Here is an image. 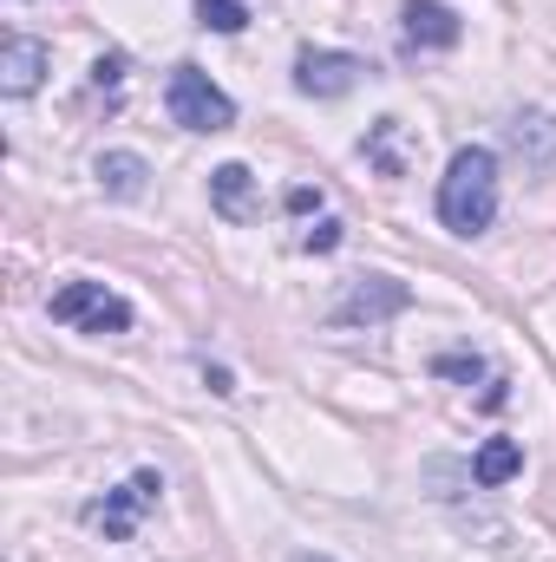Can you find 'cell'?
Here are the masks:
<instances>
[{"mask_svg": "<svg viewBox=\"0 0 556 562\" xmlns=\"http://www.w3.org/2000/svg\"><path fill=\"white\" fill-rule=\"evenodd\" d=\"M498 216V157L485 144L452 150L445 177H438V223L452 236H485Z\"/></svg>", "mask_w": 556, "mask_h": 562, "instance_id": "1", "label": "cell"}, {"mask_svg": "<svg viewBox=\"0 0 556 562\" xmlns=\"http://www.w3.org/2000/svg\"><path fill=\"white\" fill-rule=\"evenodd\" d=\"M164 112H170V125H184V132H230V125H236V99H230L203 66H177V72H170Z\"/></svg>", "mask_w": 556, "mask_h": 562, "instance_id": "2", "label": "cell"}, {"mask_svg": "<svg viewBox=\"0 0 556 562\" xmlns=\"http://www.w3.org/2000/svg\"><path fill=\"white\" fill-rule=\"evenodd\" d=\"M53 321L79 327V334H125L132 327V301L112 294L105 281H66V288H53Z\"/></svg>", "mask_w": 556, "mask_h": 562, "instance_id": "3", "label": "cell"}, {"mask_svg": "<svg viewBox=\"0 0 556 562\" xmlns=\"http://www.w3.org/2000/svg\"><path fill=\"white\" fill-rule=\"evenodd\" d=\"M157 497H164V477H157V471H132L119 491H105L99 504H86V524L105 530L112 543H125V537L138 530L144 510H157Z\"/></svg>", "mask_w": 556, "mask_h": 562, "instance_id": "4", "label": "cell"}, {"mask_svg": "<svg viewBox=\"0 0 556 562\" xmlns=\"http://www.w3.org/2000/svg\"><path fill=\"white\" fill-rule=\"evenodd\" d=\"M407 301H413V288H407V281L354 276V281H347V294H341V307H334V327H380V321L407 314Z\"/></svg>", "mask_w": 556, "mask_h": 562, "instance_id": "5", "label": "cell"}, {"mask_svg": "<svg viewBox=\"0 0 556 562\" xmlns=\"http://www.w3.org/2000/svg\"><path fill=\"white\" fill-rule=\"evenodd\" d=\"M400 33H407L413 53H452V46L465 40V20H458L445 0H407V7H400Z\"/></svg>", "mask_w": 556, "mask_h": 562, "instance_id": "6", "label": "cell"}, {"mask_svg": "<svg viewBox=\"0 0 556 562\" xmlns=\"http://www.w3.org/2000/svg\"><path fill=\"white\" fill-rule=\"evenodd\" d=\"M360 72H367V66H360L354 53H314V46H308V53L294 59V86H301L308 99H341V92L360 86Z\"/></svg>", "mask_w": 556, "mask_h": 562, "instance_id": "7", "label": "cell"}, {"mask_svg": "<svg viewBox=\"0 0 556 562\" xmlns=\"http://www.w3.org/2000/svg\"><path fill=\"white\" fill-rule=\"evenodd\" d=\"M46 59H53V53H46V40L13 33V40H7V53H0V92H7V99H26V92L46 79Z\"/></svg>", "mask_w": 556, "mask_h": 562, "instance_id": "8", "label": "cell"}, {"mask_svg": "<svg viewBox=\"0 0 556 562\" xmlns=\"http://www.w3.org/2000/svg\"><path fill=\"white\" fill-rule=\"evenodd\" d=\"M360 150H367V164H374L380 177H407V170H413V157H419V144L407 138V125H400V119H380V125L367 132Z\"/></svg>", "mask_w": 556, "mask_h": 562, "instance_id": "9", "label": "cell"}, {"mask_svg": "<svg viewBox=\"0 0 556 562\" xmlns=\"http://www.w3.org/2000/svg\"><path fill=\"white\" fill-rule=\"evenodd\" d=\"M210 203H216V216L249 223V216H256V177H249V164H223V170H210Z\"/></svg>", "mask_w": 556, "mask_h": 562, "instance_id": "10", "label": "cell"}, {"mask_svg": "<svg viewBox=\"0 0 556 562\" xmlns=\"http://www.w3.org/2000/svg\"><path fill=\"white\" fill-rule=\"evenodd\" d=\"M524 471V445L518 438H485V451L471 458V477L485 484V491H498V484H511Z\"/></svg>", "mask_w": 556, "mask_h": 562, "instance_id": "11", "label": "cell"}, {"mask_svg": "<svg viewBox=\"0 0 556 562\" xmlns=\"http://www.w3.org/2000/svg\"><path fill=\"white\" fill-rule=\"evenodd\" d=\"M144 177H151V170H144L138 150H105V157H99V183H105L112 196H144Z\"/></svg>", "mask_w": 556, "mask_h": 562, "instance_id": "12", "label": "cell"}, {"mask_svg": "<svg viewBox=\"0 0 556 562\" xmlns=\"http://www.w3.org/2000/svg\"><path fill=\"white\" fill-rule=\"evenodd\" d=\"M511 144H518L524 157L551 164V157H556V119H551V112H518V119H511Z\"/></svg>", "mask_w": 556, "mask_h": 562, "instance_id": "13", "label": "cell"}, {"mask_svg": "<svg viewBox=\"0 0 556 562\" xmlns=\"http://www.w3.org/2000/svg\"><path fill=\"white\" fill-rule=\"evenodd\" d=\"M197 20H203L210 33H243V26H249V7H243V0H197Z\"/></svg>", "mask_w": 556, "mask_h": 562, "instance_id": "14", "label": "cell"}, {"mask_svg": "<svg viewBox=\"0 0 556 562\" xmlns=\"http://www.w3.org/2000/svg\"><path fill=\"white\" fill-rule=\"evenodd\" d=\"M478 373H485L478 353H445V360H438V380H478Z\"/></svg>", "mask_w": 556, "mask_h": 562, "instance_id": "15", "label": "cell"}, {"mask_svg": "<svg viewBox=\"0 0 556 562\" xmlns=\"http://www.w3.org/2000/svg\"><path fill=\"white\" fill-rule=\"evenodd\" d=\"M301 249H308V256H327V249H341V223H334V216H327V223H314Z\"/></svg>", "mask_w": 556, "mask_h": 562, "instance_id": "16", "label": "cell"}, {"mask_svg": "<svg viewBox=\"0 0 556 562\" xmlns=\"http://www.w3.org/2000/svg\"><path fill=\"white\" fill-rule=\"evenodd\" d=\"M288 210H321V190H288Z\"/></svg>", "mask_w": 556, "mask_h": 562, "instance_id": "17", "label": "cell"}, {"mask_svg": "<svg viewBox=\"0 0 556 562\" xmlns=\"http://www.w3.org/2000/svg\"><path fill=\"white\" fill-rule=\"evenodd\" d=\"M294 562H334V557H314V550H301V557H294Z\"/></svg>", "mask_w": 556, "mask_h": 562, "instance_id": "18", "label": "cell"}]
</instances>
